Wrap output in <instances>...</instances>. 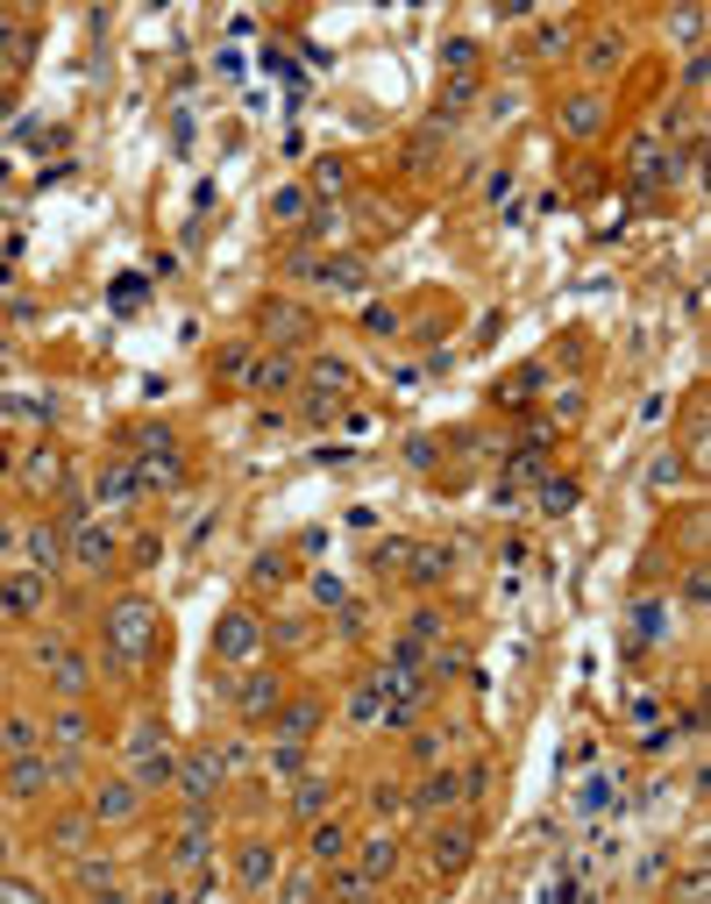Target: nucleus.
<instances>
[{"mask_svg":"<svg viewBox=\"0 0 711 904\" xmlns=\"http://www.w3.org/2000/svg\"><path fill=\"white\" fill-rule=\"evenodd\" d=\"M406 555H413V584L448 577V549H406Z\"/></svg>","mask_w":711,"mask_h":904,"instance_id":"31","label":"nucleus"},{"mask_svg":"<svg viewBox=\"0 0 711 904\" xmlns=\"http://www.w3.org/2000/svg\"><path fill=\"white\" fill-rule=\"evenodd\" d=\"M349 855H356V869H363L370 883H385L391 869H399V840H391V834H363Z\"/></svg>","mask_w":711,"mask_h":904,"instance_id":"20","label":"nucleus"},{"mask_svg":"<svg viewBox=\"0 0 711 904\" xmlns=\"http://www.w3.org/2000/svg\"><path fill=\"white\" fill-rule=\"evenodd\" d=\"M684 904H704V869H690V877H684Z\"/></svg>","mask_w":711,"mask_h":904,"instance_id":"49","label":"nucleus"},{"mask_svg":"<svg viewBox=\"0 0 711 904\" xmlns=\"http://www.w3.org/2000/svg\"><path fill=\"white\" fill-rule=\"evenodd\" d=\"M135 904H192V897L178 891V883H157V891H143V897H135Z\"/></svg>","mask_w":711,"mask_h":904,"instance_id":"46","label":"nucleus"},{"mask_svg":"<svg viewBox=\"0 0 711 904\" xmlns=\"http://www.w3.org/2000/svg\"><path fill=\"white\" fill-rule=\"evenodd\" d=\"M51 783H57V762H51V756H8V770H0V791H8L14 805L43 797Z\"/></svg>","mask_w":711,"mask_h":904,"instance_id":"10","label":"nucleus"},{"mask_svg":"<svg viewBox=\"0 0 711 904\" xmlns=\"http://www.w3.org/2000/svg\"><path fill=\"white\" fill-rule=\"evenodd\" d=\"M299 762H307V748H292V741L270 748V770H278V776H299Z\"/></svg>","mask_w":711,"mask_h":904,"instance_id":"43","label":"nucleus"},{"mask_svg":"<svg viewBox=\"0 0 711 904\" xmlns=\"http://www.w3.org/2000/svg\"><path fill=\"white\" fill-rule=\"evenodd\" d=\"M14 549V527H8V514H0V555H8Z\"/></svg>","mask_w":711,"mask_h":904,"instance_id":"50","label":"nucleus"},{"mask_svg":"<svg viewBox=\"0 0 711 904\" xmlns=\"http://www.w3.org/2000/svg\"><path fill=\"white\" fill-rule=\"evenodd\" d=\"M135 812H143V791H135L129 776H100L93 791H86V819L93 826H129Z\"/></svg>","mask_w":711,"mask_h":904,"instance_id":"5","label":"nucleus"},{"mask_svg":"<svg viewBox=\"0 0 711 904\" xmlns=\"http://www.w3.org/2000/svg\"><path fill=\"white\" fill-rule=\"evenodd\" d=\"M470 848H477V834L463 819H448V826H434V834H427V862L442 869V877H456V869L470 862Z\"/></svg>","mask_w":711,"mask_h":904,"instance_id":"13","label":"nucleus"},{"mask_svg":"<svg viewBox=\"0 0 711 904\" xmlns=\"http://www.w3.org/2000/svg\"><path fill=\"white\" fill-rule=\"evenodd\" d=\"M256 655H264V620H256L249 606L221 613V627H214V662H229V670H242V662H256Z\"/></svg>","mask_w":711,"mask_h":904,"instance_id":"4","label":"nucleus"},{"mask_svg":"<svg viewBox=\"0 0 711 904\" xmlns=\"http://www.w3.org/2000/svg\"><path fill=\"white\" fill-rule=\"evenodd\" d=\"M79 883H86V891L114 883V862H108V855H79Z\"/></svg>","mask_w":711,"mask_h":904,"instance_id":"36","label":"nucleus"},{"mask_svg":"<svg viewBox=\"0 0 711 904\" xmlns=\"http://www.w3.org/2000/svg\"><path fill=\"white\" fill-rule=\"evenodd\" d=\"M307 385H313V414H335L342 392H349L356 378H349V364H342V356H321V364L307 371Z\"/></svg>","mask_w":711,"mask_h":904,"instance_id":"16","label":"nucleus"},{"mask_svg":"<svg viewBox=\"0 0 711 904\" xmlns=\"http://www.w3.org/2000/svg\"><path fill=\"white\" fill-rule=\"evenodd\" d=\"M93 492H100V506H135V499H143L135 463L129 456H108V463H100V477H93Z\"/></svg>","mask_w":711,"mask_h":904,"instance_id":"17","label":"nucleus"},{"mask_svg":"<svg viewBox=\"0 0 711 904\" xmlns=\"http://www.w3.org/2000/svg\"><path fill=\"white\" fill-rule=\"evenodd\" d=\"M214 862V840H207V812H186V826L171 834V869L178 877H192V869Z\"/></svg>","mask_w":711,"mask_h":904,"instance_id":"11","label":"nucleus"},{"mask_svg":"<svg viewBox=\"0 0 711 904\" xmlns=\"http://www.w3.org/2000/svg\"><path fill=\"white\" fill-rule=\"evenodd\" d=\"M214 364H221V378H249V342H229Z\"/></svg>","mask_w":711,"mask_h":904,"instance_id":"37","label":"nucleus"},{"mask_svg":"<svg viewBox=\"0 0 711 904\" xmlns=\"http://www.w3.org/2000/svg\"><path fill=\"white\" fill-rule=\"evenodd\" d=\"M619 57H626V36H591V51H584V71H591V79H604V71H619Z\"/></svg>","mask_w":711,"mask_h":904,"instance_id":"28","label":"nucleus"},{"mask_svg":"<svg viewBox=\"0 0 711 904\" xmlns=\"http://www.w3.org/2000/svg\"><path fill=\"white\" fill-rule=\"evenodd\" d=\"M14 541H22V555H29V570H43V577H51V570H57V563H65V534H57V527H51V520H36V527H22V534H14Z\"/></svg>","mask_w":711,"mask_h":904,"instance_id":"18","label":"nucleus"},{"mask_svg":"<svg viewBox=\"0 0 711 904\" xmlns=\"http://www.w3.org/2000/svg\"><path fill=\"white\" fill-rule=\"evenodd\" d=\"M86 826H93L86 812H79V819H57V826H51V840H57L65 855H79V848H86Z\"/></svg>","mask_w":711,"mask_h":904,"instance_id":"33","label":"nucleus"},{"mask_svg":"<svg viewBox=\"0 0 711 904\" xmlns=\"http://www.w3.org/2000/svg\"><path fill=\"white\" fill-rule=\"evenodd\" d=\"M0 904H43V891L22 883V877H0Z\"/></svg>","mask_w":711,"mask_h":904,"instance_id":"41","label":"nucleus"},{"mask_svg":"<svg viewBox=\"0 0 711 904\" xmlns=\"http://www.w3.org/2000/svg\"><path fill=\"white\" fill-rule=\"evenodd\" d=\"M463 797H470V776H456V770H434V776L413 791V805H420V812H448V805H463Z\"/></svg>","mask_w":711,"mask_h":904,"instance_id":"21","label":"nucleus"},{"mask_svg":"<svg viewBox=\"0 0 711 904\" xmlns=\"http://www.w3.org/2000/svg\"><path fill=\"white\" fill-rule=\"evenodd\" d=\"M363 328H370L377 342H391V335H399V307H370V313H363Z\"/></svg>","mask_w":711,"mask_h":904,"instance_id":"38","label":"nucleus"},{"mask_svg":"<svg viewBox=\"0 0 711 904\" xmlns=\"http://www.w3.org/2000/svg\"><path fill=\"white\" fill-rule=\"evenodd\" d=\"M43 606H51V577H43V570L0 577V613H8V620H43Z\"/></svg>","mask_w":711,"mask_h":904,"instance_id":"8","label":"nucleus"},{"mask_svg":"<svg viewBox=\"0 0 711 904\" xmlns=\"http://www.w3.org/2000/svg\"><path fill=\"white\" fill-rule=\"evenodd\" d=\"M171 791L186 797V812H214V791H221V762H214V748H207V756H178Z\"/></svg>","mask_w":711,"mask_h":904,"instance_id":"7","label":"nucleus"},{"mask_svg":"<svg viewBox=\"0 0 711 904\" xmlns=\"http://www.w3.org/2000/svg\"><path fill=\"white\" fill-rule=\"evenodd\" d=\"M541 506H548V514H563V506H577V485H541Z\"/></svg>","mask_w":711,"mask_h":904,"instance_id":"45","label":"nucleus"},{"mask_svg":"<svg viewBox=\"0 0 711 904\" xmlns=\"http://www.w3.org/2000/svg\"><path fill=\"white\" fill-rule=\"evenodd\" d=\"M29 485H57V456H51V449H36V456H29Z\"/></svg>","mask_w":711,"mask_h":904,"instance_id":"42","label":"nucleus"},{"mask_svg":"<svg viewBox=\"0 0 711 904\" xmlns=\"http://www.w3.org/2000/svg\"><path fill=\"white\" fill-rule=\"evenodd\" d=\"M349 848H356L349 819H313V826H307V855H313V869H342V862H349Z\"/></svg>","mask_w":711,"mask_h":904,"instance_id":"12","label":"nucleus"},{"mask_svg":"<svg viewBox=\"0 0 711 904\" xmlns=\"http://www.w3.org/2000/svg\"><path fill=\"white\" fill-rule=\"evenodd\" d=\"M669 36H676V43H698V36H704V8H684V14L669 22Z\"/></svg>","mask_w":711,"mask_h":904,"instance_id":"40","label":"nucleus"},{"mask_svg":"<svg viewBox=\"0 0 711 904\" xmlns=\"http://www.w3.org/2000/svg\"><path fill=\"white\" fill-rule=\"evenodd\" d=\"M327 877H335V904H370V891H377V883H370V877H363V869H356V862H342V869H327Z\"/></svg>","mask_w":711,"mask_h":904,"instance_id":"29","label":"nucleus"},{"mask_svg":"<svg viewBox=\"0 0 711 904\" xmlns=\"http://www.w3.org/2000/svg\"><path fill=\"white\" fill-rule=\"evenodd\" d=\"M470 93H477V79H448V86H442V122H448L456 108H470Z\"/></svg>","mask_w":711,"mask_h":904,"instance_id":"39","label":"nucleus"},{"mask_svg":"<svg viewBox=\"0 0 711 904\" xmlns=\"http://www.w3.org/2000/svg\"><path fill=\"white\" fill-rule=\"evenodd\" d=\"M43 741H57L65 756H79V748L93 741V719H86V705H79V698H65L51 719H43Z\"/></svg>","mask_w":711,"mask_h":904,"instance_id":"14","label":"nucleus"},{"mask_svg":"<svg viewBox=\"0 0 711 904\" xmlns=\"http://www.w3.org/2000/svg\"><path fill=\"white\" fill-rule=\"evenodd\" d=\"M676 477H684V463H676V449H662V456H655V471H647V492H669Z\"/></svg>","mask_w":711,"mask_h":904,"instance_id":"35","label":"nucleus"},{"mask_svg":"<svg viewBox=\"0 0 711 904\" xmlns=\"http://www.w3.org/2000/svg\"><path fill=\"white\" fill-rule=\"evenodd\" d=\"M370 805H377V812H399V805H406V791H391V783H377V791H370Z\"/></svg>","mask_w":711,"mask_h":904,"instance_id":"48","label":"nucleus"},{"mask_svg":"<svg viewBox=\"0 0 711 904\" xmlns=\"http://www.w3.org/2000/svg\"><path fill=\"white\" fill-rule=\"evenodd\" d=\"M264 328H270V335H285V342H292V335H307V313H299V307H285V299H278V307L264 313Z\"/></svg>","mask_w":711,"mask_h":904,"instance_id":"32","label":"nucleus"},{"mask_svg":"<svg viewBox=\"0 0 711 904\" xmlns=\"http://www.w3.org/2000/svg\"><path fill=\"white\" fill-rule=\"evenodd\" d=\"M563 129L577 135V143H591V135L604 129V100H598V93H577V100H563Z\"/></svg>","mask_w":711,"mask_h":904,"instance_id":"24","label":"nucleus"},{"mask_svg":"<svg viewBox=\"0 0 711 904\" xmlns=\"http://www.w3.org/2000/svg\"><path fill=\"white\" fill-rule=\"evenodd\" d=\"M278 698H285L278 676L249 670V676H242V691H235V713H242V719H270V713H278Z\"/></svg>","mask_w":711,"mask_h":904,"instance_id":"19","label":"nucleus"},{"mask_svg":"<svg viewBox=\"0 0 711 904\" xmlns=\"http://www.w3.org/2000/svg\"><path fill=\"white\" fill-rule=\"evenodd\" d=\"M86 904H135V897L121 891V883H100V891H86Z\"/></svg>","mask_w":711,"mask_h":904,"instance_id":"47","label":"nucleus"},{"mask_svg":"<svg viewBox=\"0 0 711 904\" xmlns=\"http://www.w3.org/2000/svg\"><path fill=\"white\" fill-rule=\"evenodd\" d=\"M149 641H157V606H149V598H121V606H108V648L121 662H143Z\"/></svg>","mask_w":711,"mask_h":904,"instance_id":"2","label":"nucleus"},{"mask_svg":"<svg viewBox=\"0 0 711 904\" xmlns=\"http://www.w3.org/2000/svg\"><path fill=\"white\" fill-rule=\"evenodd\" d=\"M121 748H129V783H135V791H171V776H178V748L171 741H164V727H157V719H129V741H121Z\"/></svg>","mask_w":711,"mask_h":904,"instance_id":"1","label":"nucleus"},{"mask_svg":"<svg viewBox=\"0 0 711 904\" xmlns=\"http://www.w3.org/2000/svg\"><path fill=\"white\" fill-rule=\"evenodd\" d=\"M114 549H121V541H114V527H100V520H79V514H71L65 555H71L79 570H93V577H100V570H114Z\"/></svg>","mask_w":711,"mask_h":904,"instance_id":"6","label":"nucleus"},{"mask_svg":"<svg viewBox=\"0 0 711 904\" xmlns=\"http://www.w3.org/2000/svg\"><path fill=\"white\" fill-rule=\"evenodd\" d=\"M278 848L270 840H242L235 848V883H242V897H270V883H278Z\"/></svg>","mask_w":711,"mask_h":904,"instance_id":"9","label":"nucleus"},{"mask_svg":"<svg viewBox=\"0 0 711 904\" xmlns=\"http://www.w3.org/2000/svg\"><path fill=\"white\" fill-rule=\"evenodd\" d=\"M192 904H235V897H221V891H200V897H192Z\"/></svg>","mask_w":711,"mask_h":904,"instance_id":"51","label":"nucleus"},{"mask_svg":"<svg viewBox=\"0 0 711 904\" xmlns=\"http://www.w3.org/2000/svg\"><path fill=\"white\" fill-rule=\"evenodd\" d=\"M584 812H604V805H619V776H591V791L577 797Z\"/></svg>","mask_w":711,"mask_h":904,"instance_id":"34","label":"nucleus"},{"mask_svg":"<svg viewBox=\"0 0 711 904\" xmlns=\"http://www.w3.org/2000/svg\"><path fill=\"white\" fill-rule=\"evenodd\" d=\"M669 627H676V606L669 598H641V606H633V641H669Z\"/></svg>","mask_w":711,"mask_h":904,"instance_id":"22","label":"nucleus"},{"mask_svg":"<svg viewBox=\"0 0 711 904\" xmlns=\"http://www.w3.org/2000/svg\"><path fill=\"white\" fill-rule=\"evenodd\" d=\"M36 662H43V676H51L57 698H86V691H93V662H86L71 641H57V635L36 641Z\"/></svg>","mask_w":711,"mask_h":904,"instance_id":"3","label":"nucleus"},{"mask_svg":"<svg viewBox=\"0 0 711 904\" xmlns=\"http://www.w3.org/2000/svg\"><path fill=\"white\" fill-rule=\"evenodd\" d=\"M242 385H249L256 392V399H285V392H292L299 385V364H292V356H256V364H249V378H242Z\"/></svg>","mask_w":711,"mask_h":904,"instance_id":"15","label":"nucleus"},{"mask_svg":"<svg viewBox=\"0 0 711 904\" xmlns=\"http://www.w3.org/2000/svg\"><path fill=\"white\" fill-rule=\"evenodd\" d=\"M270 221H285V229L307 221V186H278V192H270Z\"/></svg>","mask_w":711,"mask_h":904,"instance_id":"30","label":"nucleus"},{"mask_svg":"<svg viewBox=\"0 0 711 904\" xmlns=\"http://www.w3.org/2000/svg\"><path fill=\"white\" fill-rule=\"evenodd\" d=\"M0 748H8V756H43V719L36 713H8L0 719Z\"/></svg>","mask_w":711,"mask_h":904,"instance_id":"23","label":"nucleus"},{"mask_svg":"<svg viewBox=\"0 0 711 904\" xmlns=\"http://www.w3.org/2000/svg\"><path fill=\"white\" fill-rule=\"evenodd\" d=\"M321 727V705H285V719L270 734H278V741H292V748H307V734Z\"/></svg>","mask_w":711,"mask_h":904,"instance_id":"27","label":"nucleus"},{"mask_svg":"<svg viewBox=\"0 0 711 904\" xmlns=\"http://www.w3.org/2000/svg\"><path fill=\"white\" fill-rule=\"evenodd\" d=\"M349 727H385V691H377V676L349 691Z\"/></svg>","mask_w":711,"mask_h":904,"instance_id":"26","label":"nucleus"},{"mask_svg":"<svg viewBox=\"0 0 711 904\" xmlns=\"http://www.w3.org/2000/svg\"><path fill=\"white\" fill-rule=\"evenodd\" d=\"M327 805H335V776H299V791H292V812H299V819L313 826Z\"/></svg>","mask_w":711,"mask_h":904,"instance_id":"25","label":"nucleus"},{"mask_svg":"<svg viewBox=\"0 0 711 904\" xmlns=\"http://www.w3.org/2000/svg\"><path fill=\"white\" fill-rule=\"evenodd\" d=\"M278 904H313V877H285L278 883Z\"/></svg>","mask_w":711,"mask_h":904,"instance_id":"44","label":"nucleus"},{"mask_svg":"<svg viewBox=\"0 0 711 904\" xmlns=\"http://www.w3.org/2000/svg\"><path fill=\"white\" fill-rule=\"evenodd\" d=\"M0 471H8V449H0Z\"/></svg>","mask_w":711,"mask_h":904,"instance_id":"52","label":"nucleus"}]
</instances>
